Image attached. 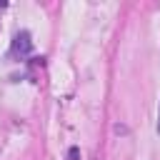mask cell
I'll use <instances>...</instances> for the list:
<instances>
[{
    "label": "cell",
    "instance_id": "1",
    "mask_svg": "<svg viewBox=\"0 0 160 160\" xmlns=\"http://www.w3.org/2000/svg\"><path fill=\"white\" fill-rule=\"evenodd\" d=\"M30 50H32V40H30V32L28 30H18L15 32V38H12V45H10V52L15 55V58H28L30 55Z\"/></svg>",
    "mask_w": 160,
    "mask_h": 160
},
{
    "label": "cell",
    "instance_id": "2",
    "mask_svg": "<svg viewBox=\"0 0 160 160\" xmlns=\"http://www.w3.org/2000/svg\"><path fill=\"white\" fill-rule=\"evenodd\" d=\"M68 158H70V160H80V148H75V145H72V148L68 150Z\"/></svg>",
    "mask_w": 160,
    "mask_h": 160
},
{
    "label": "cell",
    "instance_id": "3",
    "mask_svg": "<svg viewBox=\"0 0 160 160\" xmlns=\"http://www.w3.org/2000/svg\"><path fill=\"white\" fill-rule=\"evenodd\" d=\"M158 132H160V108H158Z\"/></svg>",
    "mask_w": 160,
    "mask_h": 160
}]
</instances>
